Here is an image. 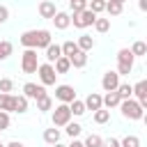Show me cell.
<instances>
[{"label": "cell", "instance_id": "obj_30", "mask_svg": "<svg viewBox=\"0 0 147 147\" xmlns=\"http://www.w3.org/2000/svg\"><path fill=\"white\" fill-rule=\"evenodd\" d=\"M64 131H67V136H71V138L76 140V138L80 136V131H83V126H80L78 122H69V124L64 126Z\"/></svg>", "mask_w": 147, "mask_h": 147}, {"label": "cell", "instance_id": "obj_28", "mask_svg": "<svg viewBox=\"0 0 147 147\" xmlns=\"http://www.w3.org/2000/svg\"><path fill=\"white\" fill-rule=\"evenodd\" d=\"M103 145V138L96 136V133H90L85 140H83V147H101Z\"/></svg>", "mask_w": 147, "mask_h": 147}, {"label": "cell", "instance_id": "obj_26", "mask_svg": "<svg viewBox=\"0 0 147 147\" xmlns=\"http://www.w3.org/2000/svg\"><path fill=\"white\" fill-rule=\"evenodd\" d=\"M37 110L39 113H46V110H53V99L48 94H44L41 99H37Z\"/></svg>", "mask_w": 147, "mask_h": 147}, {"label": "cell", "instance_id": "obj_45", "mask_svg": "<svg viewBox=\"0 0 147 147\" xmlns=\"http://www.w3.org/2000/svg\"><path fill=\"white\" fill-rule=\"evenodd\" d=\"M0 147H5V145H2V142H0Z\"/></svg>", "mask_w": 147, "mask_h": 147}, {"label": "cell", "instance_id": "obj_29", "mask_svg": "<svg viewBox=\"0 0 147 147\" xmlns=\"http://www.w3.org/2000/svg\"><path fill=\"white\" fill-rule=\"evenodd\" d=\"M94 30L96 32H108L110 30V18H101V16H96V21H94Z\"/></svg>", "mask_w": 147, "mask_h": 147}, {"label": "cell", "instance_id": "obj_32", "mask_svg": "<svg viewBox=\"0 0 147 147\" xmlns=\"http://www.w3.org/2000/svg\"><path fill=\"white\" fill-rule=\"evenodd\" d=\"M87 9H90L94 16H99V14L106 9V2H103V0H92V2H87Z\"/></svg>", "mask_w": 147, "mask_h": 147}, {"label": "cell", "instance_id": "obj_23", "mask_svg": "<svg viewBox=\"0 0 147 147\" xmlns=\"http://www.w3.org/2000/svg\"><path fill=\"white\" fill-rule=\"evenodd\" d=\"M60 51H62V57H71L74 53H78V46H76V41H64L62 46H60Z\"/></svg>", "mask_w": 147, "mask_h": 147}, {"label": "cell", "instance_id": "obj_18", "mask_svg": "<svg viewBox=\"0 0 147 147\" xmlns=\"http://www.w3.org/2000/svg\"><path fill=\"white\" fill-rule=\"evenodd\" d=\"M103 11H108V16H119L124 11V2L122 0H110V2H106Z\"/></svg>", "mask_w": 147, "mask_h": 147}, {"label": "cell", "instance_id": "obj_25", "mask_svg": "<svg viewBox=\"0 0 147 147\" xmlns=\"http://www.w3.org/2000/svg\"><path fill=\"white\" fill-rule=\"evenodd\" d=\"M53 69H55V74H67V71L71 69V64H69L67 57H57V60L53 62Z\"/></svg>", "mask_w": 147, "mask_h": 147}, {"label": "cell", "instance_id": "obj_38", "mask_svg": "<svg viewBox=\"0 0 147 147\" xmlns=\"http://www.w3.org/2000/svg\"><path fill=\"white\" fill-rule=\"evenodd\" d=\"M69 7H71V11H74V14L85 11V9H87V0H71V2H69Z\"/></svg>", "mask_w": 147, "mask_h": 147}, {"label": "cell", "instance_id": "obj_20", "mask_svg": "<svg viewBox=\"0 0 147 147\" xmlns=\"http://www.w3.org/2000/svg\"><path fill=\"white\" fill-rule=\"evenodd\" d=\"M76 46H78V51L87 53V51H92V48H94V39H92L90 34H80V37H78V41H76Z\"/></svg>", "mask_w": 147, "mask_h": 147}, {"label": "cell", "instance_id": "obj_33", "mask_svg": "<svg viewBox=\"0 0 147 147\" xmlns=\"http://www.w3.org/2000/svg\"><path fill=\"white\" fill-rule=\"evenodd\" d=\"M115 92L119 94V99H122V101H126V99H131V85H129V83H119Z\"/></svg>", "mask_w": 147, "mask_h": 147}, {"label": "cell", "instance_id": "obj_1", "mask_svg": "<svg viewBox=\"0 0 147 147\" xmlns=\"http://www.w3.org/2000/svg\"><path fill=\"white\" fill-rule=\"evenodd\" d=\"M119 110H122V117L124 119H131V122H138L145 117V108L136 101V99H126L119 103Z\"/></svg>", "mask_w": 147, "mask_h": 147}, {"label": "cell", "instance_id": "obj_5", "mask_svg": "<svg viewBox=\"0 0 147 147\" xmlns=\"http://www.w3.org/2000/svg\"><path fill=\"white\" fill-rule=\"evenodd\" d=\"M71 122V113H69V106L67 103H57L53 108V126L60 129V126H67Z\"/></svg>", "mask_w": 147, "mask_h": 147}, {"label": "cell", "instance_id": "obj_35", "mask_svg": "<svg viewBox=\"0 0 147 147\" xmlns=\"http://www.w3.org/2000/svg\"><path fill=\"white\" fill-rule=\"evenodd\" d=\"M119 147H140V138L138 136H124L119 140Z\"/></svg>", "mask_w": 147, "mask_h": 147}, {"label": "cell", "instance_id": "obj_8", "mask_svg": "<svg viewBox=\"0 0 147 147\" xmlns=\"http://www.w3.org/2000/svg\"><path fill=\"white\" fill-rule=\"evenodd\" d=\"M133 96L142 108L147 106V80H138L136 85H131V99Z\"/></svg>", "mask_w": 147, "mask_h": 147}, {"label": "cell", "instance_id": "obj_40", "mask_svg": "<svg viewBox=\"0 0 147 147\" xmlns=\"http://www.w3.org/2000/svg\"><path fill=\"white\" fill-rule=\"evenodd\" d=\"M9 21V9L5 5H0V23H7Z\"/></svg>", "mask_w": 147, "mask_h": 147}, {"label": "cell", "instance_id": "obj_7", "mask_svg": "<svg viewBox=\"0 0 147 147\" xmlns=\"http://www.w3.org/2000/svg\"><path fill=\"white\" fill-rule=\"evenodd\" d=\"M55 99L60 101V103H71L74 99H76V90L71 87V85H55Z\"/></svg>", "mask_w": 147, "mask_h": 147}, {"label": "cell", "instance_id": "obj_6", "mask_svg": "<svg viewBox=\"0 0 147 147\" xmlns=\"http://www.w3.org/2000/svg\"><path fill=\"white\" fill-rule=\"evenodd\" d=\"M94 21H96V16H94L90 9H85V11H78V14H74V16H71V23H74V28H80V30H85V28L94 25Z\"/></svg>", "mask_w": 147, "mask_h": 147}, {"label": "cell", "instance_id": "obj_17", "mask_svg": "<svg viewBox=\"0 0 147 147\" xmlns=\"http://www.w3.org/2000/svg\"><path fill=\"white\" fill-rule=\"evenodd\" d=\"M101 101H103V108H106V110L117 108V106L122 103V99H119V94H117V92H106V96H101Z\"/></svg>", "mask_w": 147, "mask_h": 147}, {"label": "cell", "instance_id": "obj_41", "mask_svg": "<svg viewBox=\"0 0 147 147\" xmlns=\"http://www.w3.org/2000/svg\"><path fill=\"white\" fill-rule=\"evenodd\" d=\"M101 147H119V140L117 138H108V140H103Z\"/></svg>", "mask_w": 147, "mask_h": 147}, {"label": "cell", "instance_id": "obj_44", "mask_svg": "<svg viewBox=\"0 0 147 147\" xmlns=\"http://www.w3.org/2000/svg\"><path fill=\"white\" fill-rule=\"evenodd\" d=\"M53 147H67V145H62V142H57V145H53Z\"/></svg>", "mask_w": 147, "mask_h": 147}, {"label": "cell", "instance_id": "obj_11", "mask_svg": "<svg viewBox=\"0 0 147 147\" xmlns=\"http://www.w3.org/2000/svg\"><path fill=\"white\" fill-rule=\"evenodd\" d=\"M83 103H85V110H92V113H96V110L103 108V101H101V94L99 92H90Z\"/></svg>", "mask_w": 147, "mask_h": 147}, {"label": "cell", "instance_id": "obj_16", "mask_svg": "<svg viewBox=\"0 0 147 147\" xmlns=\"http://www.w3.org/2000/svg\"><path fill=\"white\" fill-rule=\"evenodd\" d=\"M53 44V37H51V30H37V48H48Z\"/></svg>", "mask_w": 147, "mask_h": 147}, {"label": "cell", "instance_id": "obj_22", "mask_svg": "<svg viewBox=\"0 0 147 147\" xmlns=\"http://www.w3.org/2000/svg\"><path fill=\"white\" fill-rule=\"evenodd\" d=\"M57 57H62V51H60V44H51L48 48H46V62L48 64H53Z\"/></svg>", "mask_w": 147, "mask_h": 147}, {"label": "cell", "instance_id": "obj_43", "mask_svg": "<svg viewBox=\"0 0 147 147\" xmlns=\"http://www.w3.org/2000/svg\"><path fill=\"white\" fill-rule=\"evenodd\" d=\"M67 147H83V140H71V145H67Z\"/></svg>", "mask_w": 147, "mask_h": 147}, {"label": "cell", "instance_id": "obj_14", "mask_svg": "<svg viewBox=\"0 0 147 147\" xmlns=\"http://www.w3.org/2000/svg\"><path fill=\"white\" fill-rule=\"evenodd\" d=\"M11 113H18V115L28 113V99L23 94H11Z\"/></svg>", "mask_w": 147, "mask_h": 147}, {"label": "cell", "instance_id": "obj_3", "mask_svg": "<svg viewBox=\"0 0 147 147\" xmlns=\"http://www.w3.org/2000/svg\"><path fill=\"white\" fill-rule=\"evenodd\" d=\"M37 67H39L37 51H32V48L23 51V55H21V69H23V74H37Z\"/></svg>", "mask_w": 147, "mask_h": 147}, {"label": "cell", "instance_id": "obj_37", "mask_svg": "<svg viewBox=\"0 0 147 147\" xmlns=\"http://www.w3.org/2000/svg\"><path fill=\"white\" fill-rule=\"evenodd\" d=\"M14 90V80L11 78H0V94H11Z\"/></svg>", "mask_w": 147, "mask_h": 147}, {"label": "cell", "instance_id": "obj_21", "mask_svg": "<svg viewBox=\"0 0 147 147\" xmlns=\"http://www.w3.org/2000/svg\"><path fill=\"white\" fill-rule=\"evenodd\" d=\"M44 142L51 145V147L57 145V142H60V129H55V126H53V129H46V131H44Z\"/></svg>", "mask_w": 147, "mask_h": 147}, {"label": "cell", "instance_id": "obj_2", "mask_svg": "<svg viewBox=\"0 0 147 147\" xmlns=\"http://www.w3.org/2000/svg\"><path fill=\"white\" fill-rule=\"evenodd\" d=\"M133 55H131V51L129 48H122L119 53H117V76H129L131 71H133Z\"/></svg>", "mask_w": 147, "mask_h": 147}, {"label": "cell", "instance_id": "obj_39", "mask_svg": "<svg viewBox=\"0 0 147 147\" xmlns=\"http://www.w3.org/2000/svg\"><path fill=\"white\" fill-rule=\"evenodd\" d=\"M9 124H11L9 115H7V113H0V131H7V129H9Z\"/></svg>", "mask_w": 147, "mask_h": 147}, {"label": "cell", "instance_id": "obj_19", "mask_svg": "<svg viewBox=\"0 0 147 147\" xmlns=\"http://www.w3.org/2000/svg\"><path fill=\"white\" fill-rule=\"evenodd\" d=\"M67 60H69V64H71V67H76V69H83V67L87 64V53L78 51V53H74L71 57H67Z\"/></svg>", "mask_w": 147, "mask_h": 147}, {"label": "cell", "instance_id": "obj_15", "mask_svg": "<svg viewBox=\"0 0 147 147\" xmlns=\"http://www.w3.org/2000/svg\"><path fill=\"white\" fill-rule=\"evenodd\" d=\"M51 21H53V25H55L57 30H67V28L71 25V16H69L67 11H57Z\"/></svg>", "mask_w": 147, "mask_h": 147}, {"label": "cell", "instance_id": "obj_34", "mask_svg": "<svg viewBox=\"0 0 147 147\" xmlns=\"http://www.w3.org/2000/svg\"><path fill=\"white\" fill-rule=\"evenodd\" d=\"M0 113H11V94H0Z\"/></svg>", "mask_w": 147, "mask_h": 147}, {"label": "cell", "instance_id": "obj_13", "mask_svg": "<svg viewBox=\"0 0 147 147\" xmlns=\"http://www.w3.org/2000/svg\"><path fill=\"white\" fill-rule=\"evenodd\" d=\"M37 11H39V16H41V18H53V16L57 14V7H55V2H51V0H44V2H39Z\"/></svg>", "mask_w": 147, "mask_h": 147}, {"label": "cell", "instance_id": "obj_10", "mask_svg": "<svg viewBox=\"0 0 147 147\" xmlns=\"http://www.w3.org/2000/svg\"><path fill=\"white\" fill-rule=\"evenodd\" d=\"M44 94H46V90H44L41 85H37V83H25V85H23V96H25V99H34V101H37V99H41Z\"/></svg>", "mask_w": 147, "mask_h": 147}, {"label": "cell", "instance_id": "obj_12", "mask_svg": "<svg viewBox=\"0 0 147 147\" xmlns=\"http://www.w3.org/2000/svg\"><path fill=\"white\" fill-rule=\"evenodd\" d=\"M21 46L28 51V48H32V51H37V30H25L23 34H21Z\"/></svg>", "mask_w": 147, "mask_h": 147}, {"label": "cell", "instance_id": "obj_4", "mask_svg": "<svg viewBox=\"0 0 147 147\" xmlns=\"http://www.w3.org/2000/svg\"><path fill=\"white\" fill-rule=\"evenodd\" d=\"M37 76H39V80H41V87H46V85H55V78H57L53 64H48V62H39V67H37Z\"/></svg>", "mask_w": 147, "mask_h": 147}, {"label": "cell", "instance_id": "obj_31", "mask_svg": "<svg viewBox=\"0 0 147 147\" xmlns=\"http://www.w3.org/2000/svg\"><path fill=\"white\" fill-rule=\"evenodd\" d=\"M11 51H14V46H11V41H7V39H2V41H0V62H2V60H7V57L11 55Z\"/></svg>", "mask_w": 147, "mask_h": 147}, {"label": "cell", "instance_id": "obj_24", "mask_svg": "<svg viewBox=\"0 0 147 147\" xmlns=\"http://www.w3.org/2000/svg\"><path fill=\"white\" fill-rule=\"evenodd\" d=\"M129 51H131L133 57H142V55H147V44L145 41H133V46Z\"/></svg>", "mask_w": 147, "mask_h": 147}, {"label": "cell", "instance_id": "obj_42", "mask_svg": "<svg viewBox=\"0 0 147 147\" xmlns=\"http://www.w3.org/2000/svg\"><path fill=\"white\" fill-rule=\"evenodd\" d=\"M5 147H25V145H23L21 140H11V142H7Z\"/></svg>", "mask_w": 147, "mask_h": 147}, {"label": "cell", "instance_id": "obj_36", "mask_svg": "<svg viewBox=\"0 0 147 147\" xmlns=\"http://www.w3.org/2000/svg\"><path fill=\"white\" fill-rule=\"evenodd\" d=\"M94 122H96V124H106V122H110V110H106V108L96 110V113H94Z\"/></svg>", "mask_w": 147, "mask_h": 147}, {"label": "cell", "instance_id": "obj_27", "mask_svg": "<svg viewBox=\"0 0 147 147\" xmlns=\"http://www.w3.org/2000/svg\"><path fill=\"white\" fill-rule=\"evenodd\" d=\"M69 113H71V115H76V117L85 115V103H83L80 99H74V101L69 103Z\"/></svg>", "mask_w": 147, "mask_h": 147}, {"label": "cell", "instance_id": "obj_9", "mask_svg": "<svg viewBox=\"0 0 147 147\" xmlns=\"http://www.w3.org/2000/svg\"><path fill=\"white\" fill-rule=\"evenodd\" d=\"M117 85H119V76H117V71H106L103 78H101V87H103V92H115Z\"/></svg>", "mask_w": 147, "mask_h": 147}]
</instances>
